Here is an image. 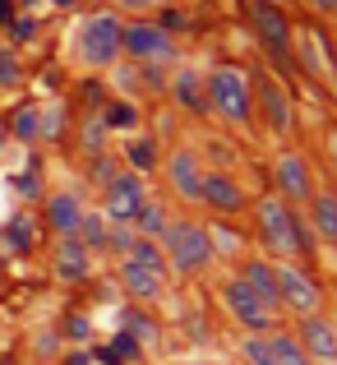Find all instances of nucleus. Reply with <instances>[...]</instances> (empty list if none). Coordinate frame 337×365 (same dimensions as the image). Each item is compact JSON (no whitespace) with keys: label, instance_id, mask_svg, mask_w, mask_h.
<instances>
[{"label":"nucleus","instance_id":"f257e3e1","mask_svg":"<svg viewBox=\"0 0 337 365\" xmlns=\"http://www.w3.org/2000/svg\"><path fill=\"white\" fill-rule=\"evenodd\" d=\"M254 241L268 259H305L314 250V232H310L301 208L268 195L254 204Z\"/></svg>","mask_w":337,"mask_h":365},{"label":"nucleus","instance_id":"f03ea898","mask_svg":"<svg viewBox=\"0 0 337 365\" xmlns=\"http://www.w3.org/2000/svg\"><path fill=\"white\" fill-rule=\"evenodd\" d=\"M162 255H167V273L199 277L213 264V245H208V227L195 217H171L162 232Z\"/></svg>","mask_w":337,"mask_h":365},{"label":"nucleus","instance_id":"7ed1b4c3","mask_svg":"<svg viewBox=\"0 0 337 365\" xmlns=\"http://www.w3.org/2000/svg\"><path fill=\"white\" fill-rule=\"evenodd\" d=\"M204 93H208V111L213 116H222L231 125L254 120V88H249V74L240 65H213L204 74Z\"/></svg>","mask_w":337,"mask_h":365},{"label":"nucleus","instance_id":"20e7f679","mask_svg":"<svg viewBox=\"0 0 337 365\" xmlns=\"http://www.w3.org/2000/svg\"><path fill=\"white\" fill-rule=\"evenodd\" d=\"M79 61L88 65V70H98V74L120 61V19H115L111 9L88 14L79 24Z\"/></svg>","mask_w":337,"mask_h":365},{"label":"nucleus","instance_id":"39448f33","mask_svg":"<svg viewBox=\"0 0 337 365\" xmlns=\"http://www.w3.org/2000/svg\"><path fill=\"white\" fill-rule=\"evenodd\" d=\"M273 268H277V296H282V310H291L296 319L323 310V287H319V277H314L305 264H296V259H273Z\"/></svg>","mask_w":337,"mask_h":365},{"label":"nucleus","instance_id":"423d86ee","mask_svg":"<svg viewBox=\"0 0 337 365\" xmlns=\"http://www.w3.org/2000/svg\"><path fill=\"white\" fill-rule=\"evenodd\" d=\"M217 301H222V310H227L245 333H273V329H277V310H268V305L259 301L254 292H249V282H245L240 273H231L227 282L217 287Z\"/></svg>","mask_w":337,"mask_h":365},{"label":"nucleus","instance_id":"0eeeda50","mask_svg":"<svg viewBox=\"0 0 337 365\" xmlns=\"http://www.w3.org/2000/svg\"><path fill=\"white\" fill-rule=\"evenodd\" d=\"M120 56H130V61H152V65H171L180 56V46L171 42V33L157 24V19H134V24H120Z\"/></svg>","mask_w":337,"mask_h":365},{"label":"nucleus","instance_id":"6e6552de","mask_svg":"<svg viewBox=\"0 0 337 365\" xmlns=\"http://www.w3.org/2000/svg\"><path fill=\"white\" fill-rule=\"evenodd\" d=\"M143 199H148V190H143V176L139 171H115V176L102 185V208L98 213L107 217L111 227H130L134 222V213L143 208Z\"/></svg>","mask_w":337,"mask_h":365},{"label":"nucleus","instance_id":"1a4fd4ad","mask_svg":"<svg viewBox=\"0 0 337 365\" xmlns=\"http://www.w3.org/2000/svg\"><path fill=\"white\" fill-rule=\"evenodd\" d=\"M249 88H254V111L264 116L268 134L291 130V93H286L282 79H273L268 70H259V74H249Z\"/></svg>","mask_w":337,"mask_h":365},{"label":"nucleus","instance_id":"9d476101","mask_svg":"<svg viewBox=\"0 0 337 365\" xmlns=\"http://www.w3.org/2000/svg\"><path fill=\"white\" fill-rule=\"evenodd\" d=\"M273 185H277V199H286L291 208H305L314 195V176H310V158L296 148L277 153L273 158Z\"/></svg>","mask_w":337,"mask_h":365},{"label":"nucleus","instance_id":"9b49d317","mask_svg":"<svg viewBox=\"0 0 337 365\" xmlns=\"http://www.w3.org/2000/svg\"><path fill=\"white\" fill-rule=\"evenodd\" d=\"M199 204L208 208V213L217 217H236L245 213V190H240V180L231 176V171H204V185H199Z\"/></svg>","mask_w":337,"mask_h":365},{"label":"nucleus","instance_id":"f8f14e48","mask_svg":"<svg viewBox=\"0 0 337 365\" xmlns=\"http://www.w3.org/2000/svg\"><path fill=\"white\" fill-rule=\"evenodd\" d=\"M167 185H171V195L180 199V204H199V185H204V158H199L195 148H176L167 158Z\"/></svg>","mask_w":337,"mask_h":365},{"label":"nucleus","instance_id":"ddd939ff","mask_svg":"<svg viewBox=\"0 0 337 365\" xmlns=\"http://www.w3.org/2000/svg\"><path fill=\"white\" fill-rule=\"evenodd\" d=\"M254 33H259V42H264L277 61L291 65V19H286L282 9L268 5V0H259L254 5Z\"/></svg>","mask_w":337,"mask_h":365},{"label":"nucleus","instance_id":"4468645a","mask_svg":"<svg viewBox=\"0 0 337 365\" xmlns=\"http://www.w3.org/2000/svg\"><path fill=\"white\" fill-rule=\"evenodd\" d=\"M120 292H125V301H134V305H157L162 296H167V273H152V268H139V264H130V259H120Z\"/></svg>","mask_w":337,"mask_h":365},{"label":"nucleus","instance_id":"2eb2a0df","mask_svg":"<svg viewBox=\"0 0 337 365\" xmlns=\"http://www.w3.org/2000/svg\"><path fill=\"white\" fill-rule=\"evenodd\" d=\"M83 208H88V204H83L79 190H51V195H46V204H42L46 232H51V236H74V227H79Z\"/></svg>","mask_w":337,"mask_h":365},{"label":"nucleus","instance_id":"dca6fc26","mask_svg":"<svg viewBox=\"0 0 337 365\" xmlns=\"http://www.w3.org/2000/svg\"><path fill=\"white\" fill-rule=\"evenodd\" d=\"M167 93L185 116H208V93H204V74L195 65H180L176 74L167 79Z\"/></svg>","mask_w":337,"mask_h":365},{"label":"nucleus","instance_id":"f3484780","mask_svg":"<svg viewBox=\"0 0 337 365\" xmlns=\"http://www.w3.org/2000/svg\"><path fill=\"white\" fill-rule=\"evenodd\" d=\"M296 338L310 351V361H333L337 356V324L323 314H301L296 319Z\"/></svg>","mask_w":337,"mask_h":365},{"label":"nucleus","instance_id":"a211bd4d","mask_svg":"<svg viewBox=\"0 0 337 365\" xmlns=\"http://www.w3.org/2000/svg\"><path fill=\"white\" fill-rule=\"evenodd\" d=\"M51 273L61 277V282H88L93 273V255L83 250L79 236H56V259H51Z\"/></svg>","mask_w":337,"mask_h":365},{"label":"nucleus","instance_id":"6ab92c4d","mask_svg":"<svg viewBox=\"0 0 337 365\" xmlns=\"http://www.w3.org/2000/svg\"><path fill=\"white\" fill-rule=\"evenodd\" d=\"M240 277L249 282V292L259 296V301L268 305V310H282V296H277V268H273V259H240V268H236Z\"/></svg>","mask_w":337,"mask_h":365},{"label":"nucleus","instance_id":"aec40b11","mask_svg":"<svg viewBox=\"0 0 337 365\" xmlns=\"http://www.w3.org/2000/svg\"><path fill=\"white\" fill-rule=\"evenodd\" d=\"M310 232L319 236V241H328V245H337V190H314L310 195Z\"/></svg>","mask_w":337,"mask_h":365},{"label":"nucleus","instance_id":"412c9836","mask_svg":"<svg viewBox=\"0 0 337 365\" xmlns=\"http://www.w3.org/2000/svg\"><path fill=\"white\" fill-rule=\"evenodd\" d=\"M291 61L310 74H333V65H337L333 56L323 51L319 33H291Z\"/></svg>","mask_w":337,"mask_h":365},{"label":"nucleus","instance_id":"4be33fe9","mask_svg":"<svg viewBox=\"0 0 337 365\" xmlns=\"http://www.w3.org/2000/svg\"><path fill=\"white\" fill-rule=\"evenodd\" d=\"M120 329L130 333V338H139L143 347H152V342L162 338V324L152 319V305H134V301L120 310Z\"/></svg>","mask_w":337,"mask_h":365},{"label":"nucleus","instance_id":"5701e85b","mask_svg":"<svg viewBox=\"0 0 337 365\" xmlns=\"http://www.w3.org/2000/svg\"><path fill=\"white\" fill-rule=\"evenodd\" d=\"M5 120H9V139L24 143V148H33L37 125H42V107H37V102H19L14 111H5Z\"/></svg>","mask_w":337,"mask_h":365},{"label":"nucleus","instance_id":"b1692460","mask_svg":"<svg viewBox=\"0 0 337 365\" xmlns=\"http://www.w3.org/2000/svg\"><path fill=\"white\" fill-rule=\"evenodd\" d=\"M208 245H213V259H240L245 255V236L231 227V217L208 222Z\"/></svg>","mask_w":337,"mask_h":365},{"label":"nucleus","instance_id":"393cba45","mask_svg":"<svg viewBox=\"0 0 337 365\" xmlns=\"http://www.w3.org/2000/svg\"><path fill=\"white\" fill-rule=\"evenodd\" d=\"M0 241L14 250V255H33L37 250V222L28 213H14L5 227H0Z\"/></svg>","mask_w":337,"mask_h":365},{"label":"nucleus","instance_id":"a878e982","mask_svg":"<svg viewBox=\"0 0 337 365\" xmlns=\"http://www.w3.org/2000/svg\"><path fill=\"white\" fill-rule=\"evenodd\" d=\"M125 162H130V171H139V176L157 171V162H162L157 139H148V134H130V139H125Z\"/></svg>","mask_w":337,"mask_h":365},{"label":"nucleus","instance_id":"bb28decb","mask_svg":"<svg viewBox=\"0 0 337 365\" xmlns=\"http://www.w3.org/2000/svg\"><path fill=\"white\" fill-rule=\"evenodd\" d=\"M107 232H111V222L98 213V208H83V217H79V227H74V236L83 241V250L88 255H107Z\"/></svg>","mask_w":337,"mask_h":365},{"label":"nucleus","instance_id":"cd10ccee","mask_svg":"<svg viewBox=\"0 0 337 365\" xmlns=\"http://www.w3.org/2000/svg\"><path fill=\"white\" fill-rule=\"evenodd\" d=\"M268 347H273V365H314L291 329H273L268 333Z\"/></svg>","mask_w":337,"mask_h":365},{"label":"nucleus","instance_id":"c85d7f7f","mask_svg":"<svg viewBox=\"0 0 337 365\" xmlns=\"http://www.w3.org/2000/svg\"><path fill=\"white\" fill-rule=\"evenodd\" d=\"M93 356L107 361V365H134V361H143V342H139V338H130L125 329H115V338L107 342V347H98Z\"/></svg>","mask_w":337,"mask_h":365},{"label":"nucleus","instance_id":"c756f323","mask_svg":"<svg viewBox=\"0 0 337 365\" xmlns=\"http://www.w3.org/2000/svg\"><path fill=\"white\" fill-rule=\"evenodd\" d=\"M167 222H171V208L167 204H157V199H143V208L134 213V236H152V241H162V232H167Z\"/></svg>","mask_w":337,"mask_h":365},{"label":"nucleus","instance_id":"7c9ffc66","mask_svg":"<svg viewBox=\"0 0 337 365\" xmlns=\"http://www.w3.org/2000/svg\"><path fill=\"white\" fill-rule=\"evenodd\" d=\"M98 116H102V125H107V130H139L143 111L134 107L130 98H107V102L98 107Z\"/></svg>","mask_w":337,"mask_h":365},{"label":"nucleus","instance_id":"2f4dec72","mask_svg":"<svg viewBox=\"0 0 337 365\" xmlns=\"http://www.w3.org/2000/svg\"><path fill=\"white\" fill-rule=\"evenodd\" d=\"M120 259H130V264H139V268H152V273H167V255H162V241H152V236H134L130 250H125Z\"/></svg>","mask_w":337,"mask_h":365},{"label":"nucleus","instance_id":"473e14b6","mask_svg":"<svg viewBox=\"0 0 337 365\" xmlns=\"http://www.w3.org/2000/svg\"><path fill=\"white\" fill-rule=\"evenodd\" d=\"M65 134H70V107H65V102H51V107H42L37 143H65Z\"/></svg>","mask_w":337,"mask_h":365},{"label":"nucleus","instance_id":"72a5a7b5","mask_svg":"<svg viewBox=\"0 0 337 365\" xmlns=\"http://www.w3.org/2000/svg\"><path fill=\"white\" fill-rule=\"evenodd\" d=\"M24 83V56H19V46H0V93L19 88Z\"/></svg>","mask_w":337,"mask_h":365},{"label":"nucleus","instance_id":"f704fd0d","mask_svg":"<svg viewBox=\"0 0 337 365\" xmlns=\"http://www.w3.org/2000/svg\"><path fill=\"white\" fill-rule=\"evenodd\" d=\"M240 361L245 365H273V347H268V333H245V338L236 342Z\"/></svg>","mask_w":337,"mask_h":365},{"label":"nucleus","instance_id":"c9c22d12","mask_svg":"<svg viewBox=\"0 0 337 365\" xmlns=\"http://www.w3.org/2000/svg\"><path fill=\"white\" fill-rule=\"evenodd\" d=\"M9 195H14V199H24V204H33V199H42V176H37V162H33V167H24V171H14V176H9Z\"/></svg>","mask_w":337,"mask_h":365},{"label":"nucleus","instance_id":"e433bc0d","mask_svg":"<svg viewBox=\"0 0 337 365\" xmlns=\"http://www.w3.org/2000/svg\"><path fill=\"white\" fill-rule=\"evenodd\" d=\"M5 37H9V46L33 42V37H37V19H28V14H9V19H5Z\"/></svg>","mask_w":337,"mask_h":365},{"label":"nucleus","instance_id":"4c0bfd02","mask_svg":"<svg viewBox=\"0 0 337 365\" xmlns=\"http://www.w3.org/2000/svg\"><path fill=\"white\" fill-rule=\"evenodd\" d=\"M115 171H120V162H115L111 158V153H88V180H93V185H107V180L115 176Z\"/></svg>","mask_w":337,"mask_h":365},{"label":"nucleus","instance_id":"58836bf2","mask_svg":"<svg viewBox=\"0 0 337 365\" xmlns=\"http://www.w3.org/2000/svg\"><path fill=\"white\" fill-rule=\"evenodd\" d=\"M61 338H70V342H93V319L88 314H65V329H61Z\"/></svg>","mask_w":337,"mask_h":365},{"label":"nucleus","instance_id":"ea45409f","mask_svg":"<svg viewBox=\"0 0 337 365\" xmlns=\"http://www.w3.org/2000/svg\"><path fill=\"white\" fill-rule=\"evenodd\" d=\"M83 153H102V143H107V125H102V116H93L88 125H83Z\"/></svg>","mask_w":337,"mask_h":365},{"label":"nucleus","instance_id":"a19ab883","mask_svg":"<svg viewBox=\"0 0 337 365\" xmlns=\"http://www.w3.org/2000/svg\"><path fill=\"white\" fill-rule=\"evenodd\" d=\"M130 241H134V227H111L107 232V255H125Z\"/></svg>","mask_w":337,"mask_h":365},{"label":"nucleus","instance_id":"79ce46f5","mask_svg":"<svg viewBox=\"0 0 337 365\" xmlns=\"http://www.w3.org/2000/svg\"><path fill=\"white\" fill-rule=\"evenodd\" d=\"M61 342H65V338H61V329H42V333L33 338V351H37V356H51Z\"/></svg>","mask_w":337,"mask_h":365},{"label":"nucleus","instance_id":"37998d69","mask_svg":"<svg viewBox=\"0 0 337 365\" xmlns=\"http://www.w3.org/2000/svg\"><path fill=\"white\" fill-rule=\"evenodd\" d=\"M157 24H162V28H167V33H190V28H185V24H190V19H185V14H180V9H162V19H157Z\"/></svg>","mask_w":337,"mask_h":365},{"label":"nucleus","instance_id":"c03bdc74","mask_svg":"<svg viewBox=\"0 0 337 365\" xmlns=\"http://www.w3.org/2000/svg\"><path fill=\"white\" fill-rule=\"evenodd\" d=\"M98 356H93V347H74L70 356H65V365H93Z\"/></svg>","mask_w":337,"mask_h":365},{"label":"nucleus","instance_id":"a18cd8bd","mask_svg":"<svg viewBox=\"0 0 337 365\" xmlns=\"http://www.w3.org/2000/svg\"><path fill=\"white\" fill-rule=\"evenodd\" d=\"M9 143H14V139H9V120H5V111H0V153H5Z\"/></svg>","mask_w":337,"mask_h":365},{"label":"nucleus","instance_id":"49530a36","mask_svg":"<svg viewBox=\"0 0 337 365\" xmlns=\"http://www.w3.org/2000/svg\"><path fill=\"white\" fill-rule=\"evenodd\" d=\"M120 9H152V0H115Z\"/></svg>","mask_w":337,"mask_h":365},{"label":"nucleus","instance_id":"de8ad7c7","mask_svg":"<svg viewBox=\"0 0 337 365\" xmlns=\"http://www.w3.org/2000/svg\"><path fill=\"white\" fill-rule=\"evenodd\" d=\"M314 9H319V14H337V0H310Z\"/></svg>","mask_w":337,"mask_h":365},{"label":"nucleus","instance_id":"09e8293b","mask_svg":"<svg viewBox=\"0 0 337 365\" xmlns=\"http://www.w3.org/2000/svg\"><path fill=\"white\" fill-rule=\"evenodd\" d=\"M328 153H333V162H337V130H328Z\"/></svg>","mask_w":337,"mask_h":365},{"label":"nucleus","instance_id":"8fccbe9b","mask_svg":"<svg viewBox=\"0 0 337 365\" xmlns=\"http://www.w3.org/2000/svg\"><path fill=\"white\" fill-rule=\"evenodd\" d=\"M5 19H9V0H0V24H5Z\"/></svg>","mask_w":337,"mask_h":365},{"label":"nucleus","instance_id":"3c124183","mask_svg":"<svg viewBox=\"0 0 337 365\" xmlns=\"http://www.w3.org/2000/svg\"><path fill=\"white\" fill-rule=\"evenodd\" d=\"M56 5H61V9H70V5H74V0H56Z\"/></svg>","mask_w":337,"mask_h":365},{"label":"nucleus","instance_id":"603ef678","mask_svg":"<svg viewBox=\"0 0 337 365\" xmlns=\"http://www.w3.org/2000/svg\"><path fill=\"white\" fill-rule=\"evenodd\" d=\"M152 5H167V0H152Z\"/></svg>","mask_w":337,"mask_h":365},{"label":"nucleus","instance_id":"864d4df0","mask_svg":"<svg viewBox=\"0 0 337 365\" xmlns=\"http://www.w3.org/2000/svg\"><path fill=\"white\" fill-rule=\"evenodd\" d=\"M328 365H337V356H333V361H328Z\"/></svg>","mask_w":337,"mask_h":365},{"label":"nucleus","instance_id":"5fc2aeb1","mask_svg":"<svg viewBox=\"0 0 337 365\" xmlns=\"http://www.w3.org/2000/svg\"><path fill=\"white\" fill-rule=\"evenodd\" d=\"M0 365H5V356H0Z\"/></svg>","mask_w":337,"mask_h":365}]
</instances>
